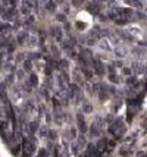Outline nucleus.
Masks as SVG:
<instances>
[{"label":"nucleus","mask_w":147,"mask_h":157,"mask_svg":"<svg viewBox=\"0 0 147 157\" xmlns=\"http://www.w3.org/2000/svg\"><path fill=\"white\" fill-rule=\"evenodd\" d=\"M110 132H112L116 138L122 137L124 132H125V125H124V122H122L121 119H116L115 122H112V125H110Z\"/></svg>","instance_id":"obj_1"},{"label":"nucleus","mask_w":147,"mask_h":157,"mask_svg":"<svg viewBox=\"0 0 147 157\" xmlns=\"http://www.w3.org/2000/svg\"><path fill=\"white\" fill-rule=\"evenodd\" d=\"M22 151H24V154L27 157H29L35 151V143L31 138H27V140L24 141V144H22Z\"/></svg>","instance_id":"obj_2"},{"label":"nucleus","mask_w":147,"mask_h":157,"mask_svg":"<svg viewBox=\"0 0 147 157\" xmlns=\"http://www.w3.org/2000/svg\"><path fill=\"white\" fill-rule=\"evenodd\" d=\"M100 125H102V121H100V119L93 123V126H91V135H96V137L100 135V132H102V131H100Z\"/></svg>","instance_id":"obj_3"},{"label":"nucleus","mask_w":147,"mask_h":157,"mask_svg":"<svg viewBox=\"0 0 147 157\" xmlns=\"http://www.w3.org/2000/svg\"><path fill=\"white\" fill-rule=\"evenodd\" d=\"M38 157H49V151L41 150V151H40V156H38Z\"/></svg>","instance_id":"obj_4"}]
</instances>
